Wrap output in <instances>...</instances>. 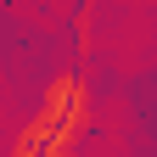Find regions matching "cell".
Segmentation results:
<instances>
[{
    "label": "cell",
    "mask_w": 157,
    "mask_h": 157,
    "mask_svg": "<svg viewBox=\"0 0 157 157\" xmlns=\"http://www.w3.org/2000/svg\"><path fill=\"white\" fill-rule=\"evenodd\" d=\"M62 157H73V151H62Z\"/></svg>",
    "instance_id": "1"
}]
</instances>
